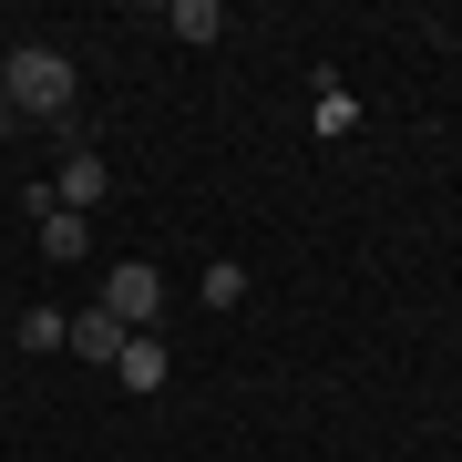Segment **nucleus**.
Segmentation results:
<instances>
[{
  "label": "nucleus",
  "instance_id": "f257e3e1",
  "mask_svg": "<svg viewBox=\"0 0 462 462\" xmlns=\"http://www.w3.org/2000/svg\"><path fill=\"white\" fill-rule=\"evenodd\" d=\"M0 103H11V114L62 124V114H72V62H62L51 42H21L11 62H0Z\"/></svg>",
  "mask_w": 462,
  "mask_h": 462
},
{
  "label": "nucleus",
  "instance_id": "f03ea898",
  "mask_svg": "<svg viewBox=\"0 0 462 462\" xmlns=\"http://www.w3.org/2000/svg\"><path fill=\"white\" fill-rule=\"evenodd\" d=\"M103 309H114L124 329H154V309H165V278H154V267H114V278H103Z\"/></svg>",
  "mask_w": 462,
  "mask_h": 462
},
{
  "label": "nucleus",
  "instance_id": "7ed1b4c3",
  "mask_svg": "<svg viewBox=\"0 0 462 462\" xmlns=\"http://www.w3.org/2000/svg\"><path fill=\"white\" fill-rule=\"evenodd\" d=\"M124 339H134V329H124L114 309H103V298H93V309H83V319H72V329H62V349H72V360H103V370L124 360Z\"/></svg>",
  "mask_w": 462,
  "mask_h": 462
},
{
  "label": "nucleus",
  "instance_id": "20e7f679",
  "mask_svg": "<svg viewBox=\"0 0 462 462\" xmlns=\"http://www.w3.org/2000/svg\"><path fill=\"white\" fill-rule=\"evenodd\" d=\"M51 206H72V216H93V206H103V154H93V144H72V154H62V175H51Z\"/></svg>",
  "mask_w": 462,
  "mask_h": 462
},
{
  "label": "nucleus",
  "instance_id": "39448f33",
  "mask_svg": "<svg viewBox=\"0 0 462 462\" xmlns=\"http://www.w3.org/2000/svg\"><path fill=\"white\" fill-rule=\"evenodd\" d=\"M114 380H124V391H165V339L134 329V339H124V360H114Z\"/></svg>",
  "mask_w": 462,
  "mask_h": 462
},
{
  "label": "nucleus",
  "instance_id": "423d86ee",
  "mask_svg": "<svg viewBox=\"0 0 462 462\" xmlns=\"http://www.w3.org/2000/svg\"><path fill=\"white\" fill-rule=\"evenodd\" d=\"M309 124H319V144H339V134H360V103H349L339 83H319V103H309Z\"/></svg>",
  "mask_w": 462,
  "mask_h": 462
},
{
  "label": "nucleus",
  "instance_id": "0eeeda50",
  "mask_svg": "<svg viewBox=\"0 0 462 462\" xmlns=\"http://www.w3.org/2000/svg\"><path fill=\"white\" fill-rule=\"evenodd\" d=\"M83 236H93V216H72V206L42 216V257H83Z\"/></svg>",
  "mask_w": 462,
  "mask_h": 462
},
{
  "label": "nucleus",
  "instance_id": "6e6552de",
  "mask_svg": "<svg viewBox=\"0 0 462 462\" xmlns=\"http://www.w3.org/2000/svg\"><path fill=\"white\" fill-rule=\"evenodd\" d=\"M165 32H175V42H216V32H226V11H216V0H175Z\"/></svg>",
  "mask_w": 462,
  "mask_h": 462
},
{
  "label": "nucleus",
  "instance_id": "1a4fd4ad",
  "mask_svg": "<svg viewBox=\"0 0 462 462\" xmlns=\"http://www.w3.org/2000/svg\"><path fill=\"white\" fill-rule=\"evenodd\" d=\"M196 288H206V309H236V298H247V267H236V257H216Z\"/></svg>",
  "mask_w": 462,
  "mask_h": 462
},
{
  "label": "nucleus",
  "instance_id": "9d476101",
  "mask_svg": "<svg viewBox=\"0 0 462 462\" xmlns=\"http://www.w3.org/2000/svg\"><path fill=\"white\" fill-rule=\"evenodd\" d=\"M62 329H72L62 309H21V349H62Z\"/></svg>",
  "mask_w": 462,
  "mask_h": 462
},
{
  "label": "nucleus",
  "instance_id": "9b49d317",
  "mask_svg": "<svg viewBox=\"0 0 462 462\" xmlns=\"http://www.w3.org/2000/svg\"><path fill=\"white\" fill-rule=\"evenodd\" d=\"M0 134H11V103H0Z\"/></svg>",
  "mask_w": 462,
  "mask_h": 462
}]
</instances>
